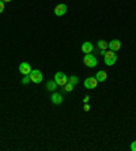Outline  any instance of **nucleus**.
Instances as JSON below:
<instances>
[{
    "label": "nucleus",
    "instance_id": "f257e3e1",
    "mask_svg": "<svg viewBox=\"0 0 136 151\" xmlns=\"http://www.w3.org/2000/svg\"><path fill=\"white\" fill-rule=\"evenodd\" d=\"M104 61L106 65L112 67V65H114L116 61H117V55H116L113 50H109V52H106L104 55Z\"/></svg>",
    "mask_w": 136,
    "mask_h": 151
},
{
    "label": "nucleus",
    "instance_id": "f03ea898",
    "mask_svg": "<svg viewBox=\"0 0 136 151\" xmlns=\"http://www.w3.org/2000/svg\"><path fill=\"white\" fill-rule=\"evenodd\" d=\"M83 64L89 68H94V67H97V59H95L91 53H87V55H84V57H83Z\"/></svg>",
    "mask_w": 136,
    "mask_h": 151
},
{
    "label": "nucleus",
    "instance_id": "7ed1b4c3",
    "mask_svg": "<svg viewBox=\"0 0 136 151\" xmlns=\"http://www.w3.org/2000/svg\"><path fill=\"white\" fill-rule=\"evenodd\" d=\"M29 76H30V81H32L33 83H41L42 82V74L40 70H32V72L29 74Z\"/></svg>",
    "mask_w": 136,
    "mask_h": 151
},
{
    "label": "nucleus",
    "instance_id": "20e7f679",
    "mask_svg": "<svg viewBox=\"0 0 136 151\" xmlns=\"http://www.w3.org/2000/svg\"><path fill=\"white\" fill-rule=\"evenodd\" d=\"M55 82L57 83V86H64L68 82V76L64 72H56L55 75Z\"/></svg>",
    "mask_w": 136,
    "mask_h": 151
},
{
    "label": "nucleus",
    "instance_id": "39448f33",
    "mask_svg": "<svg viewBox=\"0 0 136 151\" xmlns=\"http://www.w3.org/2000/svg\"><path fill=\"white\" fill-rule=\"evenodd\" d=\"M97 86H98V81H97V78H94V76H90L84 81V87L89 88V90H93Z\"/></svg>",
    "mask_w": 136,
    "mask_h": 151
},
{
    "label": "nucleus",
    "instance_id": "423d86ee",
    "mask_svg": "<svg viewBox=\"0 0 136 151\" xmlns=\"http://www.w3.org/2000/svg\"><path fill=\"white\" fill-rule=\"evenodd\" d=\"M67 4H57L56 7H55V15L56 17H63V15H65L67 12Z\"/></svg>",
    "mask_w": 136,
    "mask_h": 151
},
{
    "label": "nucleus",
    "instance_id": "0eeeda50",
    "mask_svg": "<svg viewBox=\"0 0 136 151\" xmlns=\"http://www.w3.org/2000/svg\"><path fill=\"white\" fill-rule=\"evenodd\" d=\"M19 72L22 75H29L32 72V65L29 63H21L19 64Z\"/></svg>",
    "mask_w": 136,
    "mask_h": 151
},
{
    "label": "nucleus",
    "instance_id": "6e6552de",
    "mask_svg": "<svg viewBox=\"0 0 136 151\" xmlns=\"http://www.w3.org/2000/svg\"><path fill=\"white\" fill-rule=\"evenodd\" d=\"M109 44V49L113 50V52H117V50H120V48H121V42L119 41V40H112L110 42H108Z\"/></svg>",
    "mask_w": 136,
    "mask_h": 151
},
{
    "label": "nucleus",
    "instance_id": "1a4fd4ad",
    "mask_svg": "<svg viewBox=\"0 0 136 151\" xmlns=\"http://www.w3.org/2000/svg\"><path fill=\"white\" fill-rule=\"evenodd\" d=\"M82 52L84 53V55H87V53H91L93 52V44H91L90 41H86L82 44Z\"/></svg>",
    "mask_w": 136,
    "mask_h": 151
},
{
    "label": "nucleus",
    "instance_id": "9d476101",
    "mask_svg": "<svg viewBox=\"0 0 136 151\" xmlns=\"http://www.w3.org/2000/svg\"><path fill=\"white\" fill-rule=\"evenodd\" d=\"M50 99H52V102L55 104V105H60V104L63 102V97H61V94H59V93H55V91H53Z\"/></svg>",
    "mask_w": 136,
    "mask_h": 151
},
{
    "label": "nucleus",
    "instance_id": "9b49d317",
    "mask_svg": "<svg viewBox=\"0 0 136 151\" xmlns=\"http://www.w3.org/2000/svg\"><path fill=\"white\" fill-rule=\"evenodd\" d=\"M95 78H97L98 83H99V82H105L106 79H108V74H106L105 71H98L97 75H95Z\"/></svg>",
    "mask_w": 136,
    "mask_h": 151
},
{
    "label": "nucleus",
    "instance_id": "f8f14e48",
    "mask_svg": "<svg viewBox=\"0 0 136 151\" xmlns=\"http://www.w3.org/2000/svg\"><path fill=\"white\" fill-rule=\"evenodd\" d=\"M46 90L48 91H56L57 90V83L55 81H49L46 83Z\"/></svg>",
    "mask_w": 136,
    "mask_h": 151
},
{
    "label": "nucleus",
    "instance_id": "ddd939ff",
    "mask_svg": "<svg viewBox=\"0 0 136 151\" xmlns=\"http://www.w3.org/2000/svg\"><path fill=\"white\" fill-rule=\"evenodd\" d=\"M98 48L101 50H106L109 48V44L106 41H104V40H99V41H98Z\"/></svg>",
    "mask_w": 136,
    "mask_h": 151
},
{
    "label": "nucleus",
    "instance_id": "4468645a",
    "mask_svg": "<svg viewBox=\"0 0 136 151\" xmlns=\"http://www.w3.org/2000/svg\"><path fill=\"white\" fill-rule=\"evenodd\" d=\"M68 82H70L71 84H73V86H76V84L79 83V79H78V76H75V75H71V76H68Z\"/></svg>",
    "mask_w": 136,
    "mask_h": 151
},
{
    "label": "nucleus",
    "instance_id": "2eb2a0df",
    "mask_svg": "<svg viewBox=\"0 0 136 151\" xmlns=\"http://www.w3.org/2000/svg\"><path fill=\"white\" fill-rule=\"evenodd\" d=\"M64 90H65L67 93H71L73 90V84H71L70 82H67V83L64 84Z\"/></svg>",
    "mask_w": 136,
    "mask_h": 151
},
{
    "label": "nucleus",
    "instance_id": "dca6fc26",
    "mask_svg": "<svg viewBox=\"0 0 136 151\" xmlns=\"http://www.w3.org/2000/svg\"><path fill=\"white\" fill-rule=\"evenodd\" d=\"M30 82V76L29 75H23V79H22V83L23 84H27Z\"/></svg>",
    "mask_w": 136,
    "mask_h": 151
},
{
    "label": "nucleus",
    "instance_id": "f3484780",
    "mask_svg": "<svg viewBox=\"0 0 136 151\" xmlns=\"http://www.w3.org/2000/svg\"><path fill=\"white\" fill-rule=\"evenodd\" d=\"M131 150H132V151H136V140H133L132 143H131Z\"/></svg>",
    "mask_w": 136,
    "mask_h": 151
},
{
    "label": "nucleus",
    "instance_id": "a211bd4d",
    "mask_svg": "<svg viewBox=\"0 0 136 151\" xmlns=\"http://www.w3.org/2000/svg\"><path fill=\"white\" fill-rule=\"evenodd\" d=\"M4 4H6V3H3V1L0 0V14H1V12L4 11Z\"/></svg>",
    "mask_w": 136,
    "mask_h": 151
},
{
    "label": "nucleus",
    "instance_id": "6ab92c4d",
    "mask_svg": "<svg viewBox=\"0 0 136 151\" xmlns=\"http://www.w3.org/2000/svg\"><path fill=\"white\" fill-rule=\"evenodd\" d=\"M89 101H90V97H89V95H86V97L83 98V102H84V104H89Z\"/></svg>",
    "mask_w": 136,
    "mask_h": 151
},
{
    "label": "nucleus",
    "instance_id": "aec40b11",
    "mask_svg": "<svg viewBox=\"0 0 136 151\" xmlns=\"http://www.w3.org/2000/svg\"><path fill=\"white\" fill-rule=\"evenodd\" d=\"M90 110V105L89 104H84V112H89Z\"/></svg>",
    "mask_w": 136,
    "mask_h": 151
},
{
    "label": "nucleus",
    "instance_id": "412c9836",
    "mask_svg": "<svg viewBox=\"0 0 136 151\" xmlns=\"http://www.w3.org/2000/svg\"><path fill=\"white\" fill-rule=\"evenodd\" d=\"M3 3H10V1H12V0H1Z\"/></svg>",
    "mask_w": 136,
    "mask_h": 151
}]
</instances>
